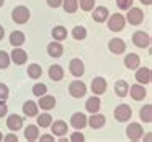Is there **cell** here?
<instances>
[{
    "label": "cell",
    "instance_id": "1",
    "mask_svg": "<svg viewBox=\"0 0 152 142\" xmlns=\"http://www.w3.org/2000/svg\"><path fill=\"white\" fill-rule=\"evenodd\" d=\"M11 18H13V21L16 24H26L31 18V11H29V8H26L23 5L16 7L13 10V13H11Z\"/></svg>",
    "mask_w": 152,
    "mask_h": 142
},
{
    "label": "cell",
    "instance_id": "2",
    "mask_svg": "<svg viewBox=\"0 0 152 142\" xmlns=\"http://www.w3.org/2000/svg\"><path fill=\"white\" fill-rule=\"evenodd\" d=\"M85 93H87V85L80 80H74V82L69 85V94L72 97H83Z\"/></svg>",
    "mask_w": 152,
    "mask_h": 142
},
{
    "label": "cell",
    "instance_id": "3",
    "mask_svg": "<svg viewBox=\"0 0 152 142\" xmlns=\"http://www.w3.org/2000/svg\"><path fill=\"white\" fill-rule=\"evenodd\" d=\"M107 26L112 32H120L123 27H125V18H123L120 13L112 14L109 18V21H107Z\"/></svg>",
    "mask_w": 152,
    "mask_h": 142
},
{
    "label": "cell",
    "instance_id": "4",
    "mask_svg": "<svg viewBox=\"0 0 152 142\" xmlns=\"http://www.w3.org/2000/svg\"><path fill=\"white\" fill-rule=\"evenodd\" d=\"M133 43L136 45L138 48H147L151 45V37L149 34H146V32L142 30H138L133 34Z\"/></svg>",
    "mask_w": 152,
    "mask_h": 142
},
{
    "label": "cell",
    "instance_id": "5",
    "mask_svg": "<svg viewBox=\"0 0 152 142\" xmlns=\"http://www.w3.org/2000/svg\"><path fill=\"white\" fill-rule=\"evenodd\" d=\"M126 19H128V22H131L133 26H139V24L142 22V19H144V13H142L139 8H128V14H126Z\"/></svg>",
    "mask_w": 152,
    "mask_h": 142
},
{
    "label": "cell",
    "instance_id": "6",
    "mask_svg": "<svg viewBox=\"0 0 152 142\" xmlns=\"http://www.w3.org/2000/svg\"><path fill=\"white\" fill-rule=\"evenodd\" d=\"M114 115H115V120H117V121H128V120L131 118V109H130V105L120 104V105L115 109Z\"/></svg>",
    "mask_w": 152,
    "mask_h": 142
},
{
    "label": "cell",
    "instance_id": "7",
    "mask_svg": "<svg viewBox=\"0 0 152 142\" xmlns=\"http://www.w3.org/2000/svg\"><path fill=\"white\" fill-rule=\"evenodd\" d=\"M126 136L131 141H139L142 137V128L139 123H130L126 126Z\"/></svg>",
    "mask_w": 152,
    "mask_h": 142
},
{
    "label": "cell",
    "instance_id": "8",
    "mask_svg": "<svg viewBox=\"0 0 152 142\" xmlns=\"http://www.w3.org/2000/svg\"><path fill=\"white\" fill-rule=\"evenodd\" d=\"M10 61H13L15 64H18V66H21L27 61V53L21 50L19 46H15V50L11 51V56H10Z\"/></svg>",
    "mask_w": 152,
    "mask_h": 142
},
{
    "label": "cell",
    "instance_id": "9",
    "mask_svg": "<svg viewBox=\"0 0 152 142\" xmlns=\"http://www.w3.org/2000/svg\"><path fill=\"white\" fill-rule=\"evenodd\" d=\"M7 128L10 129V131H18V129L23 128V117L16 115V113H13V115H8L7 118Z\"/></svg>",
    "mask_w": 152,
    "mask_h": 142
},
{
    "label": "cell",
    "instance_id": "10",
    "mask_svg": "<svg viewBox=\"0 0 152 142\" xmlns=\"http://www.w3.org/2000/svg\"><path fill=\"white\" fill-rule=\"evenodd\" d=\"M69 72L74 75V77H82L85 72V66L82 62V59H72L71 64H69Z\"/></svg>",
    "mask_w": 152,
    "mask_h": 142
},
{
    "label": "cell",
    "instance_id": "11",
    "mask_svg": "<svg viewBox=\"0 0 152 142\" xmlns=\"http://www.w3.org/2000/svg\"><path fill=\"white\" fill-rule=\"evenodd\" d=\"M51 133H53V136H59V137H63L64 134H67V123L63 120H58V121H55L53 123L51 121Z\"/></svg>",
    "mask_w": 152,
    "mask_h": 142
},
{
    "label": "cell",
    "instance_id": "12",
    "mask_svg": "<svg viewBox=\"0 0 152 142\" xmlns=\"http://www.w3.org/2000/svg\"><path fill=\"white\" fill-rule=\"evenodd\" d=\"M151 78H152V74H151V69L149 67H138L136 70V80L141 85H147L151 83Z\"/></svg>",
    "mask_w": 152,
    "mask_h": 142
},
{
    "label": "cell",
    "instance_id": "13",
    "mask_svg": "<svg viewBox=\"0 0 152 142\" xmlns=\"http://www.w3.org/2000/svg\"><path fill=\"white\" fill-rule=\"evenodd\" d=\"M106 88H107V82H106L102 77H96V78H93L91 91L94 93V94H102V93H106Z\"/></svg>",
    "mask_w": 152,
    "mask_h": 142
},
{
    "label": "cell",
    "instance_id": "14",
    "mask_svg": "<svg viewBox=\"0 0 152 142\" xmlns=\"http://www.w3.org/2000/svg\"><path fill=\"white\" fill-rule=\"evenodd\" d=\"M71 125H72V128H75V129L85 128L87 126V115H83L82 112L74 113V115L71 117Z\"/></svg>",
    "mask_w": 152,
    "mask_h": 142
},
{
    "label": "cell",
    "instance_id": "15",
    "mask_svg": "<svg viewBox=\"0 0 152 142\" xmlns=\"http://www.w3.org/2000/svg\"><path fill=\"white\" fill-rule=\"evenodd\" d=\"M87 123L91 126L93 129H99L104 126V123H106V117L104 115H101V113H91V117H90V120H87Z\"/></svg>",
    "mask_w": 152,
    "mask_h": 142
},
{
    "label": "cell",
    "instance_id": "16",
    "mask_svg": "<svg viewBox=\"0 0 152 142\" xmlns=\"http://www.w3.org/2000/svg\"><path fill=\"white\" fill-rule=\"evenodd\" d=\"M47 51H48V54H50L51 58H61V56H63L64 48H63V45H61V42H56V40H55V42L48 43Z\"/></svg>",
    "mask_w": 152,
    "mask_h": 142
},
{
    "label": "cell",
    "instance_id": "17",
    "mask_svg": "<svg viewBox=\"0 0 152 142\" xmlns=\"http://www.w3.org/2000/svg\"><path fill=\"white\" fill-rule=\"evenodd\" d=\"M128 93L134 101H142L146 97V90L142 85H131V88H128Z\"/></svg>",
    "mask_w": 152,
    "mask_h": 142
},
{
    "label": "cell",
    "instance_id": "18",
    "mask_svg": "<svg viewBox=\"0 0 152 142\" xmlns=\"http://www.w3.org/2000/svg\"><path fill=\"white\" fill-rule=\"evenodd\" d=\"M139 64H141V59H139V56L136 53H130V54L125 56V67L126 69L134 70V69L139 67Z\"/></svg>",
    "mask_w": 152,
    "mask_h": 142
},
{
    "label": "cell",
    "instance_id": "19",
    "mask_svg": "<svg viewBox=\"0 0 152 142\" xmlns=\"http://www.w3.org/2000/svg\"><path fill=\"white\" fill-rule=\"evenodd\" d=\"M125 48H126V45L122 38H112L109 42V50L112 51L114 54H122V53L125 51Z\"/></svg>",
    "mask_w": 152,
    "mask_h": 142
},
{
    "label": "cell",
    "instance_id": "20",
    "mask_svg": "<svg viewBox=\"0 0 152 142\" xmlns=\"http://www.w3.org/2000/svg\"><path fill=\"white\" fill-rule=\"evenodd\" d=\"M109 16V10L106 7H96L93 10V19L96 22H104Z\"/></svg>",
    "mask_w": 152,
    "mask_h": 142
},
{
    "label": "cell",
    "instance_id": "21",
    "mask_svg": "<svg viewBox=\"0 0 152 142\" xmlns=\"http://www.w3.org/2000/svg\"><path fill=\"white\" fill-rule=\"evenodd\" d=\"M56 105V99L53 96H40V101H39V107H42L43 110H51L53 107Z\"/></svg>",
    "mask_w": 152,
    "mask_h": 142
},
{
    "label": "cell",
    "instance_id": "22",
    "mask_svg": "<svg viewBox=\"0 0 152 142\" xmlns=\"http://www.w3.org/2000/svg\"><path fill=\"white\" fill-rule=\"evenodd\" d=\"M48 75H50V78L53 80V82H59V80H63V77H64V70H63L61 66L55 64V66H51L50 69H48Z\"/></svg>",
    "mask_w": 152,
    "mask_h": 142
},
{
    "label": "cell",
    "instance_id": "23",
    "mask_svg": "<svg viewBox=\"0 0 152 142\" xmlns=\"http://www.w3.org/2000/svg\"><path fill=\"white\" fill-rule=\"evenodd\" d=\"M23 112H24V115H27V117H37V113H39V105H37L34 101H26L23 105Z\"/></svg>",
    "mask_w": 152,
    "mask_h": 142
},
{
    "label": "cell",
    "instance_id": "24",
    "mask_svg": "<svg viewBox=\"0 0 152 142\" xmlns=\"http://www.w3.org/2000/svg\"><path fill=\"white\" fill-rule=\"evenodd\" d=\"M99 107H101V101L99 97H90V99L87 101V104H85V109H87V112L90 113H96L99 112Z\"/></svg>",
    "mask_w": 152,
    "mask_h": 142
},
{
    "label": "cell",
    "instance_id": "25",
    "mask_svg": "<svg viewBox=\"0 0 152 142\" xmlns=\"http://www.w3.org/2000/svg\"><path fill=\"white\" fill-rule=\"evenodd\" d=\"M24 42H26V37H24V34H23L21 30L11 32V35H10V43H11L13 46H21Z\"/></svg>",
    "mask_w": 152,
    "mask_h": 142
},
{
    "label": "cell",
    "instance_id": "26",
    "mask_svg": "<svg viewBox=\"0 0 152 142\" xmlns=\"http://www.w3.org/2000/svg\"><path fill=\"white\" fill-rule=\"evenodd\" d=\"M24 137L27 141L39 139V128H37V125H29V126L24 129Z\"/></svg>",
    "mask_w": 152,
    "mask_h": 142
},
{
    "label": "cell",
    "instance_id": "27",
    "mask_svg": "<svg viewBox=\"0 0 152 142\" xmlns=\"http://www.w3.org/2000/svg\"><path fill=\"white\" fill-rule=\"evenodd\" d=\"M51 35L56 42H63V40L67 37V30H66L64 26H56L55 29L51 30Z\"/></svg>",
    "mask_w": 152,
    "mask_h": 142
},
{
    "label": "cell",
    "instance_id": "28",
    "mask_svg": "<svg viewBox=\"0 0 152 142\" xmlns=\"http://www.w3.org/2000/svg\"><path fill=\"white\" fill-rule=\"evenodd\" d=\"M128 83L125 82V80H118V82L115 83V94L118 97H125L126 94H128Z\"/></svg>",
    "mask_w": 152,
    "mask_h": 142
},
{
    "label": "cell",
    "instance_id": "29",
    "mask_svg": "<svg viewBox=\"0 0 152 142\" xmlns=\"http://www.w3.org/2000/svg\"><path fill=\"white\" fill-rule=\"evenodd\" d=\"M139 117H141V120L144 121V123H151L152 121V105L146 104L144 107L141 109V112H139Z\"/></svg>",
    "mask_w": 152,
    "mask_h": 142
},
{
    "label": "cell",
    "instance_id": "30",
    "mask_svg": "<svg viewBox=\"0 0 152 142\" xmlns=\"http://www.w3.org/2000/svg\"><path fill=\"white\" fill-rule=\"evenodd\" d=\"M51 121H53V118H51L50 113H42V115H39V113H37V125H39V126L48 128L51 125Z\"/></svg>",
    "mask_w": 152,
    "mask_h": 142
},
{
    "label": "cell",
    "instance_id": "31",
    "mask_svg": "<svg viewBox=\"0 0 152 142\" xmlns=\"http://www.w3.org/2000/svg\"><path fill=\"white\" fill-rule=\"evenodd\" d=\"M63 7L66 13H75L79 8V0H63Z\"/></svg>",
    "mask_w": 152,
    "mask_h": 142
},
{
    "label": "cell",
    "instance_id": "32",
    "mask_svg": "<svg viewBox=\"0 0 152 142\" xmlns=\"http://www.w3.org/2000/svg\"><path fill=\"white\" fill-rule=\"evenodd\" d=\"M27 75H29L31 78H39V77H42V67H40L39 64H31L29 69H27Z\"/></svg>",
    "mask_w": 152,
    "mask_h": 142
},
{
    "label": "cell",
    "instance_id": "33",
    "mask_svg": "<svg viewBox=\"0 0 152 142\" xmlns=\"http://www.w3.org/2000/svg\"><path fill=\"white\" fill-rule=\"evenodd\" d=\"M72 37L75 40H83L87 37V29H85L83 26H75L72 29Z\"/></svg>",
    "mask_w": 152,
    "mask_h": 142
},
{
    "label": "cell",
    "instance_id": "34",
    "mask_svg": "<svg viewBox=\"0 0 152 142\" xmlns=\"http://www.w3.org/2000/svg\"><path fill=\"white\" fill-rule=\"evenodd\" d=\"M47 91H48V88H47V85H43V83H35L34 88H32V93H34L35 96H39V97L47 94Z\"/></svg>",
    "mask_w": 152,
    "mask_h": 142
},
{
    "label": "cell",
    "instance_id": "35",
    "mask_svg": "<svg viewBox=\"0 0 152 142\" xmlns=\"http://www.w3.org/2000/svg\"><path fill=\"white\" fill-rule=\"evenodd\" d=\"M79 5L83 11H91L94 8V0H80Z\"/></svg>",
    "mask_w": 152,
    "mask_h": 142
},
{
    "label": "cell",
    "instance_id": "36",
    "mask_svg": "<svg viewBox=\"0 0 152 142\" xmlns=\"http://www.w3.org/2000/svg\"><path fill=\"white\" fill-rule=\"evenodd\" d=\"M10 66V56L5 51H0V69H7Z\"/></svg>",
    "mask_w": 152,
    "mask_h": 142
},
{
    "label": "cell",
    "instance_id": "37",
    "mask_svg": "<svg viewBox=\"0 0 152 142\" xmlns=\"http://www.w3.org/2000/svg\"><path fill=\"white\" fill-rule=\"evenodd\" d=\"M133 5V0H117V7L120 10H128Z\"/></svg>",
    "mask_w": 152,
    "mask_h": 142
},
{
    "label": "cell",
    "instance_id": "38",
    "mask_svg": "<svg viewBox=\"0 0 152 142\" xmlns=\"http://www.w3.org/2000/svg\"><path fill=\"white\" fill-rule=\"evenodd\" d=\"M8 94H10V91H8V86L7 85H3V83H0V99L2 101H5Z\"/></svg>",
    "mask_w": 152,
    "mask_h": 142
},
{
    "label": "cell",
    "instance_id": "39",
    "mask_svg": "<svg viewBox=\"0 0 152 142\" xmlns=\"http://www.w3.org/2000/svg\"><path fill=\"white\" fill-rule=\"evenodd\" d=\"M71 141L72 142H82V141H85V136L80 133V129L77 133H74V134H71Z\"/></svg>",
    "mask_w": 152,
    "mask_h": 142
},
{
    "label": "cell",
    "instance_id": "40",
    "mask_svg": "<svg viewBox=\"0 0 152 142\" xmlns=\"http://www.w3.org/2000/svg\"><path fill=\"white\" fill-rule=\"evenodd\" d=\"M47 3H48V7H51V8H58L63 5V0H47Z\"/></svg>",
    "mask_w": 152,
    "mask_h": 142
},
{
    "label": "cell",
    "instance_id": "41",
    "mask_svg": "<svg viewBox=\"0 0 152 142\" xmlns=\"http://www.w3.org/2000/svg\"><path fill=\"white\" fill-rule=\"evenodd\" d=\"M7 112H8V107H7V104L3 102L2 99H0V118H2L3 115H7Z\"/></svg>",
    "mask_w": 152,
    "mask_h": 142
},
{
    "label": "cell",
    "instance_id": "42",
    "mask_svg": "<svg viewBox=\"0 0 152 142\" xmlns=\"http://www.w3.org/2000/svg\"><path fill=\"white\" fill-rule=\"evenodd\" d=\"M3 141H7V142H16V141H18V136H16V134H7V136H3Z\"/></svg>",
    "mask_w": 152,
    "mask_h": 142
},
{
    "label": "cell",
    "instance_id": "43",
    "mask_svg": "<svg viewBox=\"0 0 152 142\" xmlns=\"http://www.w3.org/2000/svg\"><path fill=\"white\" fill-rule=\"evenodd\" d=\"M40 141H43V142H51V141H55V136H51V134H43L42 137H40Z\"/></svg>",
    "mask_w": 152,
    "mask_h": 142
},
{
    "label": "cell",
    "instance_id": "44",
    "mask_svg": "<svg viewBox=\"0 0 152 142\" xmlns=\"http://www.w3.org/2000/svg\"><path fill=\"white\" fill-rule=\"evenodd\" d=\"M3 34H5V29H3V27H2V26H0V40H2V38H3Z\"/></svg>",
    "mask_w": 152,
    "mask_h": 142
},
{
    "label": "cell",
    "instance_id": "45",
    "mask_svg": "<svg viewBox=\"0 0 152 142\" xmlns=\"http://www.w3.org/2000/svg\"><path fill=\"white\" fill-rule=\"evenodd\" d=\"M141 3H142V5H151L152 0H141Z\"/></svg>",
    "mask_w": 152,
    "mask_h": 142
},
{
    "label": "cell",
    "instance_id": "46",
    "mask_svg": "<svg viewBox=\"0 0 152 142\" xmlns=\"http://www.w3.org/2000/svg\"><path fill=\"white\" fill-rule=\"evenodd\" d=\"M151 137H152V134L149 133V134H146V136H144V139H146V141H151Z\"/></svg>",
    "mask_w": 152,
    "mask_h": 142
},
{
    "label": "cell",
    "instance_id": "47",
    "mask_svg": "<svg viewBox=\"0 0 152 142\" xmlns=\"http://www.w3.org/2000/svg\"><path fill=\"white\" fill-rule=\"evenodd\" d=\"M3 3H5V0H0V7H3Z\"/></svg>",
    "mask_w": 152,
    "mask_h": 142
},
{
    "label": "cell",
    "instance_id": "48",
    "mask_svg": "<svg viewBox=\"0 0 152 142\" xmlns=\"http://www.w3.org/2000/svg\"><path fill=\"white\" fill-rule=\"evenodd\" d=\"M3 139V136H2V133H0V141H2Z\"/></svg>",
    "mask_w": 152,
    "mask_h": 142
}]
</instances>
